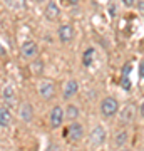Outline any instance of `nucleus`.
Wrapping results in <instances>:
<instances>
[{"label":"nucleus","mask_w":144,"mask_h":151,"mask_svg":"<svg viewBox=\"0 0 144 151\" xmlns=\"http://www.w3.org/2000/svg\"><path fill=\"white\" fill-rule=\"evenodd\" d=\"M20 54L24 59L27 60H32L37 57L39 54V45L35 40H25V42L22 44V47H20Z\"/></svg>","instance_id":"nucleus-1"},{"label":"nucleus","mask_w":144,"mask_h":151,"mask_svg":"<svg viewBox=\"0 0 144 151\" xmlns=\"http://www.w3.org/2000/svg\"><path fill=\"white\" fill-rule=\"evenodd\" d=\"M65 119V111L62 109V106H54L52 111H50V116H49V121H50V128L57 129L62 126Z\"/></svg>","instance_id":"nucleus-2"},{"label":"nucleus","mask_w":144,"mask_h":151,"mask_svg":"<svg viewBox=\"0 0 144 151\" xmlns=\"http://www.w3.org/2000/svg\"><path fill=\"white\" fill-rule=\"evenodd\" d=\"M117 101L114 99V97H106L101 104V113L106 116V118H111L114 114L117 113Z\"/></svg>","instance_id":"nucleus-3"},{"label":"nucleus","mask_w":144,"mask_h":151,"mask_svg":"<svg viewBox=\"0 0 144 151\" xmlns=\"http://www.w3.org/2000/svg\"><path fill=\"white\" fill-rule=\"evenodd\" d=\"M65 136H67L70 141H80L82 136H84V128H82V124L72 123L69 128H67V131H65Z\"/></svg>","instance_id":"nucleus-4"},{"label":"nucleus","mask_w":144,"mask_h":151,"mask_svg":"<svg viewBox=\"0 0 144 151\" xmlns=\"http://www.w3.org/2000/svg\"><path fill=\"white\" fill-rule=\"evenodd\" d=\"M39 94L42 99L49 101V99H52L55 96V86H54V82L50 81H44L40 82V86H39Z\"/></svg>","instance_id":"nucleus-5"},{"label":"nucleus","mask_w":144,"mask_h":151,"mask_svg":"<svg viewBox=\"0 0 144 151\" xmlns=\"http://www.w3.org/2000/svg\"><path fill=\"white\" fill-rule=\"evenodd\" d=\"M72 37H74V29H72V25H69V24H64V25H60L59 27V39L60 42H70L72 40Z\"/></svg>","instance_id":"nucleus-6"},{"label":"nucleus","mask_w":144,"mask_h":151,"mask_svg":"<svg viewBox=\"0 0 144 151\" xmlns=\"http://www.w3.org/2000/svg\"><path fill=\"white\" fill-rule=\"evenodd\" d=\"M91 139H92V143H94L96 146L104 145V139H106V131H104V128H102V126H96V128L92 129Z\"/></svg>","instance_id":"nucleus-7"},{"label":"nucleus","mask_w":144,"mask_h":151,"mask_svg":"<svg viewBox=\"0 0 144 151\" xmlns=\"http://www.w3.org/2000/svg\"><path fill=\"white\" fill-rule=\"evenodd\" d=\"M77 91H79V82L77 81H69L67 84H65L64 87V99H70V97H74L75 94H77Z\"/></svg>","instance_id":"nucleus-8"},{"label":"nucleus","mask_w":144,"mask_h":151,"mask_svg":"<svg viewBox=\"0 0 144 151\" xmlns=\"http://www.w3.org/2000/svg\"><path fill=\"white\" fill-rule=\"evenodd\" d=\"M2 96H4V101L9 104V108H10L12 104H15V92H14V87L10 84H7L4 89H2Z\"/></svg>","instance_id":"nucleus-9"},{"label":"nucleus","mask_w":144,"mask_h":151,"mask_svg":"<svg viewBox=\"0 0 144 151\" xmlns=\"http://www.w3.org/2000/svg\"><path fill=\"white\" fill-rule=\"evenodd\" d=\"M10 123H12L10 108H0V126L2 128H9Z\"/></svg>","instance_id":"nucleus-10"},{"label":"nucleus","mask_w":144,"mask_h":151,"mask_svg":"<svg viewBox=\"0 0 144 151\" xmlns=\"http://www.w3.org/2000/svg\"><path fill=\"white\" fill-rule=\"evenodd\" d=\"M59 7L55 5L54 2H50L47 7H45V17H47L49 20H55L57 17H59Z\"/></svg>","instance_id":"nucleus-11"},{"label":"nucleus","mask_w":144,"mask_h":151,"mask_svg":"<svg viewBox=\"0 0 144 151\" xmlns=\"http://www.w3.org/2000/svg\"><path fill=\"white\" fill-rule=\"evenodd\" d=\"M32 113H34V109L29 103H24L20 106V118L24 119V121H30V119H32Z\"/></svg>","instance_id":"nucleus-12"},{"label":"nucleus","mask_w":144,"mask_h":151,"mask_svg":"<svg viewBox=\"0 0 144 151\" xmlns=\"http://www.w3.org/2000/svg\"><path fill=\"white\" fill-rule=\"evenodd\" d=\"M77 116H79V108L74 106V104H70L69 108L65 109V118L70 119V121H74V119H77Z\"/></svg>","instance_id":"nucleus-13"},{"label":"nucleus","mask_w":144,"mask_h":151,"mask_svg":"<svg viewBox=\"0 0 144 151\" xmlns=\"http://www.w3.org/2000/svg\"><path fill=\"white\" fill-rule=\"evenodd\" d=\"M126 141H128V133H126V131H121V133L116 136V146H123Z\"/></svg>","instance_id":"nucleus-14"},{"label":"nucleus","mask_w":144,"mask_h":151,"mask_svg":"<svg viewBox=\"0 0 144 151\" xmlns=\"http://www.w3.org/2000/svg\"><path fill=\"white\" fill-rule=\"evenodd\" d=\"M133 113H134V108L133 106H129V108H126L124 109V113H123V121H131L133 119Z\"/></svg>","instance_id":"nucleus-15"},{"label":"nucleus","mask_w":144,"mask_h":151,"mask_svg":"<svg viewBox=\"0 0 144 151\" xmlns=\"http://www.w3.org/2000/svg\"><path fill=\"white\" fill-rule=\"evenodd\" d=\"M92 55H94V49L85 50V54H84V65H89L92 62Z\"/></svg>","instance_id":"nucleus-16"},{"label":"nucleus","mask_w":144,"mask_h":151,"mask_svg":"<svg viewBox=\"0 0 144 151\" xmlns=\"http://www.w3.org/2000/svg\"><path fill=\"white\" fill-rule=\"evenodd\" d=\"M121 86H123V89H126V91L131 89V81H129L128 76H123V79H121Z\"/></svg>","instance_id":"nucleus-17"},{"label":"nucleus","mask_w":144,"mask_h":151,"mask_svg":"<svg viewBox=\"0 0 144 151\" xmlns=\"http://www.w3.org/2000/svg\"><path fill=\"white\" fill-rule=\"evenodd\" d=\"M47 151H62V150H60L59 145H50V146L47 148Z\"/></svg>","instance_id":"nucleus-18"},{"label":"nucleus","mask_w":144,"mask_h":151,"mask_svg":"<svg viewBox=\"0 0 144 151\" xmlns=\"http://www.w3.org/2000/svg\"><path fill=\"white\" fill-rule=\"evenodd\" d=\"M129 72H131V64H126V65H124V72H123V76H128Z\"/></svg>","instance_id":"nucleus-19"},{"label":"nucleus","mask_w":144,"mask_h":151,"mask_svg":"<svg viewBox=\"0 0 144 151\" xmlns=\"http://www.w3.org/2000/svg\"><path fill=\"white\" fill-rule=\"evenodd\" d=\"M139 74H141V79H144V60L139 65Z\"/></svg>","instance_id":"nucleus-20"},{"label":"nucleus","mask_w":144,"mask_h":151,"mask_svg":"<svg viewBox=\"0 0 144 151\" xmlns=\"http://www.w3.org/2000/svg\"><path fill=\"white\" fill-rule=\"evenodd\" d=\"M5 49H4V45H2V44H0V59H4V57H5Z\"/></svg>","instance_id":"nucleus-21"},{"label":"nucleus","mask_w":144,"mask_h":151,"mask_svg":"<svg viewBox=\"0 0 144 151\" xmlns=\"http://www.w3.org/2000/svg\"><path fill=\"white\" fill-rule=\"evenodd\" d=\"M62 2H64V4H67V5H75L79 0H62Z\"/></svg>","instance_id":"nucleus-22"},{"label":"nucleus","mask_w":144,"mask_h":151,"mask_svg":"<svg viewBox=\"0 0 144 151\" xmlns=\"http://www.w3.org/2000/svg\"><path fill=\"white\" fill-rule=\"evenodd\" d=\"M123 2H124V4H126V5H129V7H131V5H134V4H136V0H123Z\"/></svg>","instance_id":"nucleus-23"},{"label":"nucleus","mask_w":144,"mask_h":151,"mask_svg":"<svg viewBox=\"0 0 144 151\" xmlns=\"http://www.w3.org/2000/svg\"><path fill=\"white\" fill-rule=\"evenodd\" d=\"M139 10H144V2H143V0H141V2H139Z\"/></svg>","instance_id":"nucleus-24"},{"label":"nucleus","mask_w":144,"mask_h":151,"mask_svg":"<svg viewBox=\"0 0 144 151\" xmlns=\"http://www.w3.org/2000/svg\"><path fill=\"white\" fill-rule=\"evenodd\" d=\"M141 114L144 116V103H143V106H141Z\"/></svg>","instance_id":"nucleus-25"},{"label":"nucleus","mask_w":144,"mask_h":151,"mask_svg":"<svg viewBox=\"0 0 144 151\" xmlns=\"http://www.w3.org/2000/svg\"><path fill=\"white\" fill-rule=\"evenodd\" d=\"M121 151H129V150H121Z\"/></svg>","instance_id":"nucleus-26"}]
</instances>
